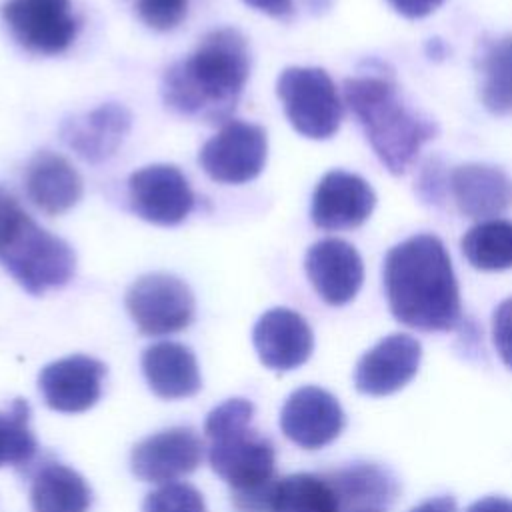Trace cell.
<instances>
[{"mask_svg": "<svg viewBox=\"0 0 512 512\" xmlns=\"http://www.w3.org/2000/svg\"><path fill=\"white\" fill-rule=\"evenodd\" d=\"M250 76V50L236 28L210 30L196 48L166 68L162 100L180 116L206 124L230 120Z\"/></svg>", "mask_w": 512, "mask_h": 512, "instance_id": "6da1fadb", "label": "cell"}, {"mask_svg": "<svg viewBox=\"0 0 512 512\" xmlns=\"http://www.w3.org/2000/svg\"><path fill=\"white\" fill-rule=\"evenodd\" d=\"M384 290L392 316L416 330H452L462 320L450 256L434 234H416L384 258Z\"/></svg>", "mask_w": 512, "mask_h": 512, "instance_id": "7a4b0ae2", "label": "cell"}, {"mask_svg": "<svg viewBox=\"0 0 512 512\" xmlns=\"http://www.w3.org/2000/svg\"><path fill=\"white\" fill-rule=\"evenodd\" d=\"M254 404L230 398L210 410L204 432L210 440V468L232 488L236 512H272L276 452L272 442L252 428Z\"/></svg>", "mask_w": 512, "mask_h": 512, "instance_id": "3957f363", "label": "cell"}, {"mask_svg": "<svg viewBox=\"0 0 512 512\" xmlns=\"http://www.w3.org/2000/svg\"><path fill=\"white\" fill-rule=\"evenodd\" d=\"M344 102L362 126L372 150L392 174H404L438 126L410 108L384 74L344 80Z\"/></svg>", "mask_w": 512, "mask_h": 512, "instance_id": "277c9868", "label": "cell"}, {"mask_svg": "<svg viewBox=\"0 0 512 512\" xmlns=\"http://www.w3.org/2000/svg\"><path fill=\"white\" fill-rule=\"evenodd\" d=\"M0 264L32 296L66 286L76 270L72 246L44 230L0 186Z\"/></svg>", "mask_w": 512, "mask_h": 512, "instance_id": "5b68a950", "label": "cell"}, {"mask_svg": "<svg viewBox=\"0 0 512 512\" xmlns=\"http://www.w3.org/2000/svg\"><path fill=\"white\" fill-rule=\"evenodd\" d=\"M276 94L292 128L312 140H326L336 134L342 122L344 104L322 68L290 66L276 82Z\"/></svg>", "mask_w": 512, "mask_h": 512, "instance_id": "8992f818", "label": "cell"}, {"mask_svg": "<svg viewBox=\"0 0 512 512\" xmlns=\"http://www.w3.org/2000/svg\"><path fill=\"white\" fill-rule=\"evenodd\" d=\"M0 14L14 42L36 56L66 52L80 30L72 0H6Z\"/></svg>", "mask_w": 512, "mask_h": 512, "instance_id": "52a82bcc", "label": "cell"}, {"mask_svg": "<svg viewBox=\"0 0 512 512\" xmlns=\"http://www.w3.org/2000/svg\"><path fill=\"white\" fill-rule=\"evenodd\" d=\"M126 310L142 334L166 336L190 326L194 294L172 274H144L128 288Z\"/></svg>", "mask_w": 512, "mask_h": 512, "instance_id": "ba28073f", "label": "cell"}, {"mask_svg": "<svg viewBox=\"0 0 512 512\" xmlns=\"http://www.w3.org/2000/svg\"><path fill=\"white\" fill-rule=\"evenodd\" d=\"M268 138L262 126L228 120L204 142L198 154L202 170L220 184H246L266 166Z\"/></svg>", "mask_w": 512, "mask_h": 512, "instance_id": "9c48e42d", "label": "cell"}, {"mask_svg": "<svg viewBox=\"0 0 512 512\" xmlns=\"http://www.w3.org/2000/svg\"><path fill=\"white\" fill-rule=\"evenodd\" d=\"M130 208L156 226H176L194 208V192L174 164H150L128 178Z\"/></svg>", "mask_w": 512, "mask_h": 512, "instance_id": "30bf717a", "label": "cell"}, {"mask_svg": "<svg viewBox=\"0 0 512 512\" xmlns=\"http://www.w3.org/2000/svg\"><path fill=\"white\" fill-rule=\"evenodd\" d=\"M344 424L346 416L336 396L318 386L294 390L280 410L284 436L306 450H318L334 442Z\"/></svg>", "mask_w": 512, "mask_h": 512, "instance_id": "8fae6325", "label": "cell"}, {"mask_svg": "<svg viewBox=\"0 0 512 512\" xmlns=\"http://www.w3.org/2000/svg\"><path fill=\"white\" fill-rule=\"evenodd\" d=\"M204 444L188 426H174L140 440L130 454V468L142 482L168 484L202 462Z\"/></svg>", "mask_w": 512, "mask_h": 512, "instance_id": "7c38bea8", "label": "cell"}, {"mask_svg": "<svg viewBox=\"0 0 512 512\" xmlns=\"http://www.w3.org/2000/svg\"><path fill=\"white\" fill-rule=\"evenodd\" d=\"M420 342L410 334H390L366 350L354 370V386L368 396H388L404 388L418 372Z\"/></svg>", "mask_w": 512, "mask_h": 512, "instance_id": "4fadbf2b", "label": "cell"}, {"mask_svg": "<svg viewBox=\"0 0 512 512\" xmlns=\"http://www.w3.org/2000/svg\"><path fill=\"white\" fill-rule=\"evenodd\" d=\"M104 376L106 366L100 360L74 354L46 364L38 376V388L48 408L76 414L100 400Z\"/></svg>", "mask_w": 512, "mask_h": 512, "instance_id": "5bb4252c", "label": "cell"}, {"mask_svg": "<svg viewBox=\"0 0 512 512\" xmlns=\"http://www.w3.org/2000/svg\"><path fill=\"white\" fill-rule=\"evenodd\" d=\"M376 204L372 186L346 170L326 172L312 194L310 216L322 230H348L364 224Z\"/></svg>", "mask_w": 512, "mask_h": 512, "instance_id": "9a60e30c", "label": "cell"}, {"mask_svg": "<svg viewBox=\"0 0 512 512\" xmlns=\"http://www.w3.org/2000/svg\"><path fill=\"white\" fill-rule=\"evenodd\" d=\"M304 268L316 294L330 306H344L354 300L364 280L360 254L340 238H324L312 244Z\"/></svg>", "mask_w": 512, "mask_h": 512, "instance_id": "2e32d148", "label": "cell"}, {"mask_svg": "<svg viewBox=\"0 0 512 512\" xmlns=\"http://www.w3.org/2000/svg\"><path fill=\"white\" fill-rule=\"evenodd\" d=\"M252 342L260 362L278 372L302 366L314 348V334L308 322L290 308L266 310L252 330Z\"/></svg>", "mask_w": 512, "mask_h": 512, "instance_id": "e0dca14e", "label": "cell"}, {"mask_svg": "<svg viewBox=\"0 0 512 512\" xmlns=\"http://www.w3.org/2000/svg\"><path fill=\"white\" fill-rule=\"evenodd\" d=\"M130 126V110L118 102H106L86 114L64 120L60 136L82 160L100 164L116 154L130 132Z\"/></svg>", "mask_w": 512, "mask_h": 512, "instance_id": "ac0fdd59", "label": "cell"}, {"mask_svg": "<svg viewBox=\"0 0 512 512\" xmlns=\"http://www.w3.org/2000/svg\"><path fill=\"white\" fill-rule=\"evenodd\" d=\"M448 186L458 210L468 218L490 220L512 206V178L490 164L454 168Z\"/></svg>", "mask_w": 512, "mask_h": 512, "instance_id": "d6986e66", "label": "cell"}, {"mask_svg": "<svg viewBox=\"0 0 512 512\" xmlns=\"http://www.w3.org/2000/svg\"><path fill=\"white\" fill-rule=\"evenodd\" d=\"M28 200L44 214L56 216L82 198V178L76 168L60 154L40 150L32 156L24 174Z\"/></svg>", "mask_w": 512, "mask_h": 512, "instance_id": "ffe728a7", "label": "cell"}, {"mask_svg": "<svg viewBox=\"0 0 512 512\" xmlns=\"http://www.w3.org/2000/svg\"><path fill=\"white\" fill-rule=\"evenodd\" d=\"M338 512H386L398 494L394 474L374 462H354L326 474Z\"/></svg>", "mask_w": 512, "mask_h": 512, "instance_id": "44dd1931", "label": "cell"}, {"mask_svg": "<svg viewBox=\"0 0 512 512\" xmlns=\"http://www.w3.org/2000/svg\"><path fill=\"white\" fill-rule=\"evenodd\" d=\"M142 372L150 390L166 400L194 396L202 376L194 352L180 342H156L142 354Z\"/></svg>", "mask_w": 512, "mask_h": 512, "instance_id": "7402d4cb", "label": "cell"}, {"mask_svg": "<svg viewBox=\"0 0 512 512\" xmlns=\"http://www.w3.org/2000/svg\"><path fill=\"white\" fill-rule=\"evenodd\" d=\"M30 504L34 512H88L92 490L76 470L50 462L32 480Z\"/></svg>", "mask_w": 512, "mask_h": 512, "instance_id": "603a6c76", "label": "cell"}, {"mask_svg": "<svg viewBox=\"0 0 512 512\" xmlns=\"http://www.w3.org/2000/svg\"><path fill=\"white\" fill-rule=\"evenodd\" d=\"M464 258L478 270L512 268V220L490 218L474 224L460 240Z\"/></svg>", "mask_w": 512, "mask_h": 512, "instance_id": "cb8c5ba5", "label": "cell"}, {"mask_svg": "<svg viewBox=\"0 0 512 512\" xmlns=\"http://www.w3.org/2000/svg\"><path fill=\"white\" fill-rule=\"evenodd\" d=\"M272 512H338V498L326 474L298 472L278 480Z\"/></svg>", "mask_w": 512, "mask_h": 512, "instance_id": "d4e9b609", "label": "cell"}, {"mask_svg": "<svg viewBox=\"0 0 512 512\" xmlns=\"http://www.w3.org/2000/svg\"><path fill=\"white\" fill-rule=\"evenodd\" d=\"M482 102L494 114L512 112V38L490 40L480 52Z\"/></svg>", "mask_w": 512, "mask_h": 512, "instance_id": "484cf974", "label": "cell"}, {"mask_svg": "<svg viewBox=\"0 0 512 512\" xmlns=\"http://www.w3.org/2000/svg\"><path fill=\"white\" fill-rule=\"evenodd\" d=\"M38 440L30 428V406L24 398H14L0 410V468L24 466L34 460Z\"/></svg>", "mask_w": 512, "mask_h": 512, "instance_id": "4316f807", "label": "cell"}, {"mask_svg": "<svg viewBox=\"0 0 512 512\" xmlns=\"http://www.w3.org/2000/svg\"><path fill=\"white\" fill-rule=\"evenodd\" d=\"M142 512H206V504L192 484L168 482L146 494Z\"/></svg>", "mask_w": 512, "mask_h": 512, "instance_id": "83f0119b", "label": "cell"}, {"mask_svg": "<svg viewBox=\"0 0 512 512\" xmlns=\"http://www.w3.org/2000/svg\"><path fill=\"white\" fill-rule=\"evenodd\" d=\"M140 20L158 32L180 26L188 12V0H134Z\"/></svg>", "mask_w": 512, "mask_h": 512, "instance_id": "f1b7e54d", "label": "cell"}, {"mask_svg": "<svg viewBox=\"0 0 512 512\" xmlns=\"http://www.w3.org/2000/svg\"><path fill=\"white\" fill-rule=\"evenodd\" d=\"M492 340L498 356L512 370V298L502 300L494 310Z\"/></svg>", "mask_w": 512, "mask_h": 512, "instance_id": "f546056e", "label": "cell"}, {"mask_svg": "<svg viewBox=\"0 0 512 512\" xmlns=\"http://www.w3.org/2000/svg\"><path fill=\"white\" fill-rule=\"evenodd\" d=\"M404 18L416 20L434 12L444 0H386Z\"/></svg>", "mask_w": 512, "mask_h": 512, "instance_id": "4dcf8cb0", "label": "cell"}, {"mask_svg": "<svg viewBox=\"0 0 512 512\" xmlns=\"http://www.w3.org/2000/svg\"><path fill=\"white\" fill-rule=\"evenodd\" d=\"M242 2L272 18H284L294 10V0H242Z\"/></svg>", "mask_w": 512, "mask_h": 512, "instance_id": "1f68e13d", "label": "cell"}, {"mask_svg": "<svg viewBox=\"0 0 512 512\" xmlns=\"http://www.w3.org/2000/svg\"><path fill=\"white\" fill-rule=\"evenodd\" d=\"M466 512H512V500L504 496H486L472 502Z\"/></svg>", "mask_w": 512, "mask_h": 512, "instance_id": "d6a6232c", "label": "cell"}, {"mask_svg": "<svg viewBox=\"0 0 512 512\" xmlns=\"http://www.w3.org/2000/svg\"><path fill=\"white\" fill-rule=\"evenodd\" d=\"M410 512H458V510H456V500L452 496H434L420 502Z\"/></svg>", "mask_w": 512, "mask_h": 512, "instance_id": "836d02e7", "label": "cell"}]
</instances>
